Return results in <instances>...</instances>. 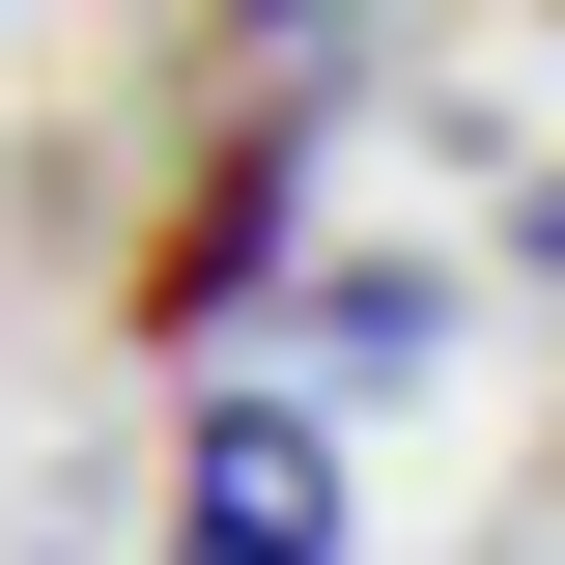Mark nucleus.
<instances>
[{"instance_id": "1", "label": "nucleus", "mask_w": 565, "mask_h": 565, "mask_svg": "<svg viewBox=\"0 0 565 565\" xmlns=\"http://www.w3.org/2000/svg\"><path fill=\"white\" fill-rule=\"evenodd\" d=\"M170 565H340V452L282 396H199V452H170Z\"/></svg>"}, {"instance_id": "2", "label": "nucleus", "mask_w": 565, "mask_h": 565, "mask_svg": "<svg viewBox=\"0 0 565 565\" xmlns=\"http://www.w3.org/2000/svg\"><path fill=\"white\" fill-rule=\"evenodd\" d=\"M424 340H452V282H424V255H340V367H367V396H396Z\"/></svg>"}, {"instance_id": "3", "label": "nucleus", "mask_w": 565, "mask_h": 565, "mask_svg": "<svg viewBox=\"0 0 565 565\" xmlns=\"http://www.w3.org/2000/svg\"><path fill=\"white\" fill-rule=\"evenodd\" d=\"M509 255H537V282H565V170H537V199H509Z\"/></svg>"}]
</instances>
